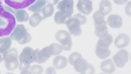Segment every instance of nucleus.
I'll use <instances>...</instances> for the list:
<instances>
[{"mask_svg": "<svg viewBox=\"0 0 131 74\" xmlns=\"http://www.w3.org/2000/svg\"><path fill=\"white\" fill-rule=\"evenodd\" d=\"M46 3L45 0H37L34 4L29 6L28 10L33 12H41L42 8Z\"/></svg>", "mask_w": 131, "mask_h": 74, "instance_id": "24", "label": "nucleus"}, {"mask_svg": "<svg viewBox=\"0 0 131 74\" xmlns=\"http://www.w3.org/2000/svg\"><path fill=\"white\" fill-rule=\"evenodd\" d=\"M100 67L103 72L108 73H112L115 70V67L112 60L110 58L102 61Z\"/></svg>", "mask_w": 131, "mask_h": 74, "instance_id": "16", "label": "nucleus"}, {"mask_svg": "<svg viewBox=\"0 0 131 74\" xmlns=\"http://www.w3.org/2000/svg\"><path fill=\"white\" fill-rule=\"evenodd\" d=\"M69 63L73 66L75 70L81 74H94L95 69L93 66L89 63L87 61L82 58L81 54L75 52L69 57Z\"/></svg>", "mask_w": 131, "mask_h": 74, "instance_id": "1", "label": "nucleus"}, {"mask_svg": "<svg viewBox=\"0 0 131 74\" xmlns=\"http://www.w3.org/2000/svg\"><path fill=\"white\" fill-rule=\"evenodd\" d=\"M59 0H46L47 3L53 5H55L58 2Z\"/></svg>", "mask_w": 131, "mask_h": 74, "instance_id": "31", "label": "nucleus"}, {"mask_svg": "<svg viewBox=\"0 0 131 74\" xmlns=\"http://www.w3.org/2000/svg\"><path fill=\"white\" fill-rule=\"evenodd\" d=\"M18 52L16 49L12 48L7 50L3 54V60L5 61V66L8 70L13 71L18 67Z\"/></svg>", "mask_w": 131, "mask_h": 74, "instance_id": "7", "label": "nucleus"}, {"mask_svg": "<svg viewBox=\"0 0 131 74\" xmlns=\"http://www.w3.org/2000/svg\"><path fill=\"white\" fill-rule=\"evenodd\" d=\"M94 32L95 35L100 38H103L106 36L108 34L106 23L95 26Z\"/></svg>", "mask_w": 131, "mask_h": 74, "instance_id": "20", "label": "nucleus"}, {"mask_svg": "<svg viewBox=\"0 0 131 74\" xmlns=\"http://www.w3.org/2000/svg\"><path fill=\"white\" fill-rule=\"evenodd\" d=\"M93 18L94 22V24L95 26L106 23V21L104 20V16L101 14L98 10L94 13L93 15Z\"/></svg>", "mask_w": 131, "mask_h": 74, "instance_id": "28", "label": "nucleus"}, {"mask_svg": "<svg viewBox=\"0 0 131 74\" xmlns=\"http://www.w3.org/2000/svg\"><path fill=\"white\" fill-rule=\"evenodd\" d=\"M30 68V72L31 73L40 74L43 71L42 67L39 65H34L31 66Z\"/></svg>", "mask_w": 131, "mask_h": 74, "instance_id": "29", "label": "nucleus"}, {"mask_svg": "<svg viewBox=\"0 0 131 74\" xmlns=\"http://www.w3.org/2000/svg\"><path fill=\"white\" fill-rule=\"evenodd\" d=\"M3 61V59L2 56L0 55V63L2 62Z\"/></svg>", "mask_w": 131, "mask_h": 74, "instance_id": "32", "label": "nucleus"}, {"mask_svg": "<svg viewBox=\"0 0 131 74\" xmlns=\"http://www.w3.org/2000/svg\"><path fill=\"white\" fill-rule=\"evenodd\" d=\"M15 15L17 21L18 22H26L29 18L27 12L23 10H17L15 13Z\"/></svg>", "mask_w": 131, "mask_h": 74, "instance_id": "23", "label": "nucleus"}, {"mask_svg": "<svg viewBox=\"0 0 131 74\" xmlns=\"http://www.w3.org/2000/svg\"><path fill=\"white\" fill-rule=\"evenodd\" d=\"M54 10V7L51 4H48L44 6L41 10L43 14L42 20L51 16L53 13Z\"/></svg>", "mask_w": 131, "mask_h": 74, "instance_id": "25", "label": "nucleus"}, {"mask_svg": "<svg viewBox=\"0 0 131 74\" xmlns=\"http://www.w3.org/2000/svg\"><path fill=\"white\" fill-rule=\"evenodd\" d=\"M73 0H62L58 3L57 8L60 11L68 12L73 14Z\"/></svg>", "mask_w": 131, "mask_h": 74, "instance_id": "14", "label": "nucleus"}, {"mask_svg": "<svg viewBox=\"0 0 131 74\" xmlns=\"http://www.w3.org/2000/svg\"><path fill=\"white\" fill-rule=\"evenodd\" d=\"M42 20V17L38 12L33 14L30 16L29 24L31 26L35 27L37 26Z\"/></svg>", "mask_w": 131, "mask_h": 74, "instance_id": "26", "label": "nucleus"}, {"mask_svg": "<svg viewBox=\"0 0 131 74\" xmlns=\"http://www.w3.org/2000/svg\"><path fill=\"white\" fill-rule=\"evenodd\" d=\"M87 20V18L85 16L79 13L68 19L66 24L71 34L75 36H79L82 32L80 25L85 24Z\"/></svg>", "mask_w": 131, "mask_h": 74, "instance_id": "3", "label": "nucleus"}, {"mask_svg": "<svg viewBox=\"0 0 131 74\" xmlns=\"http://www.w3.org/2000/svg\"><path fill=\"white\" fill-rule=\"evenodd\" d=\"M15 25L14 16L0 5V37L9 34Z\"/></svg>", "mask_w": 131, "mask_h": 74, "instance_id": "2", "label": "nucleus"}, {"mask_svg": "<svg viewBox=\"0 0 131 74\" xmlns=\"http://www.w3.org/2000/svg\"><path fill=\"white\" fill-rule=\"evenodd\" d=\"M55 37L61 43L64 50L69 51L70 50L72 42L71 36L67 31L64 30H60L56 33Z\"/></svg>", "mask_w": 131, "mask_h": 74, "instance_id": "8", "label": "nucleus"}, {"mask_svg": "<svg viewBox=\"0 0 131 74\" xmlns=\"http://www.w3.org/2000/svg\"><path fill=\"white\" fill-rule=\"evenodd\" d=\"M36 54V62L40 64L46 62L51 56L48 51L47 47L39 50L38 49L34 50Z\"/></svg>", "mask_w": 131, "mask_h": 74, "instance_id": "12", "label": "nucleus"}, {"mask_svg": "<svg viewBox=\"0 0 131 74\" xmlns=\"http://www.w3.org/2000/svg\"><path fill=\"white\" fill-rule=\"evenodd\" d=\"M12 43L11 39L8 37H5L0 39V53H3L10 47Z\"/></svg>", "mask_w": 131, "mask_h": 74, "instance_id": "21", "label": "nucleus"}, {"mask_svg": "<svg viewBox=\"0 0 131 74\" xmlns=\"http://www.w3.org/2000/svg\"><path fill=\"white\" fill-rule=\"evenodd\" d=\"M77 7L81 13L89 15L93 10L92 3L89 0H78Z\"/></svg>", "mask_w": 131, "mask_h": 74, "instance_id": "10", "label": "nucleus"}, {"mask_svg": "<svg viewBox=\"0 0 131 74\" xmlns=\"http://www.w3.org/2000/svg\"><path fill=\"white\" fill-rule=\"evenodd\" d=\"M95 53L99 58L103 59L109 57L111 52L109 47H103L96 44Z\"/></svg>", "mask_w": 131, "mask_h": 74, "instance_id": "17", "label": "nucleus"}, {"mask_svg": "<svg viewBox=\"0 0 131 74\" xmlns=\"http://www.w3.org/2000/svg\"><path fill=\"white\" fill-rule=\"evenodd\" d=\"M72 14L68 12L59 11L57 12L54 16L55 22L59 24H66L67 20L72 17Z\"/></svg>", "mask_w": 131, "mask_h": 74, "instance_id": "13", "label": "nucleus"}, {"mask_svg": "<svg viewBox=\"0 0 131 74\" xmlns=\"http://www.w3.org/2000/svg\"><path fill=\"white\" fill-rule=\"evenodd\" d=\"M48 51L50 55L56 56L60 54L63 49L62 46L57 43H53L47 46Z\"/></svg>", "mask_w": 131, "mask_h": 74, "instance_id": "22", "label": "nucleus"}, {"mask_svg": "<svg viewBox=\"0 0 131 74\" xmlns=\"http://www.w3.org/2000/svg\"><path fill=\"white\" fill-rule=\"evenodd\" d=\"M130 42L129 36L123 33L119 34L116 38L114 41V44L116 47L121 49L127 46Z\"/></svg>", "mask_w": 131, "mask_h": 74, "instance_id": "11", "label": "nucleus"}, {"mask_svg": "<svg viewBox=\"0 0 131 74\" xmlns=\"http://www.w3.org/2000/svg\"></svg>", "mask_w": 131, "mask_h": 74, "instance_id": "33", "label": "nucleus"}, {"mask_svg": "<svg viewBox=\"0 0 131 74\" xmlns=\"http://www.w3.org/2000/svg\"><path fill=\"white\" fill-rule=\"evenodd\" d=\"M107 21L109 26L113 28H119L122 25V18L117 15H110L108 17Z\"/></svg>", "mask_w": 131, "mask_h": 74, "instance_id": "15", "label": "nucleus"}, {"mask_svg": "<svg viewBox=\"0 0 131 74\" xmlns=\"http://www.w3.org/2000/svg\"><path fill=\"white\" fill-rule=\"evenodd\" d=\"M67 58L61 55L56 57L53 60V65L54 68L57 69H61L65 68L68 64Z\"/></svg>", "mask_w": 131, "mask_h": 74, "instance_id": "18", "label": "nucleus"}, {"mask_svg": "<svg viewBox=\"0 0 131 74\" xmlns=\"http://www.w3.org/2000/svg\"><path fill=\"white\" fill-rule=\"evenodd\" d=\"M10 36L12 39L17 41L21 44L29 42L32 39L31 35L27 31L24 25L22 24H17Z\"/></svg>", "mask_w": 131, "mask_h": 74, "instance_id": "6", "label": "nucleus"}, {"mask_svg": "<svg viewBox=\"0 0 131 74\" xmlns=\"http://www.w3.org/2000/svg\"><path fill=\"white\" fill-rule=\"evenodd\" d=\"M35 0H0V5L6 11L15 14L17 11L26 7Z\"/></svg>", "mask_w": 131, "mask_h": 74, "instance_id": "5", "label": "nucleus"}, {"mask_svg": "<svg viewBox=\"0 0 131 74\" xmlns=\"http://www.w3.org/2000/svg\"><path fill=\"white\" fill-rule=\"evenodd\" d=\"M19 70L21 71L28 70L30 68L31 63L36 61V52L30 47H25L19 55Z\"/></svg>", "mask_w": 131, "mask_h": 74, "instance_id": "4", "label": "nucleus"}, {"mask_svg": "<svg viewBox=\"0 0 131 74\" xmlns=\"http://www.w3.org/2000/svg\"><path fill=\"white\" fill-rule=\"evenodd\" d=\"M112 4L108 0H102L99 4L100 12L104 16L107 15L112 10Z\"/></svg>", "mask_w": 131, "mask_h": 74, "instance_id": "19", "label": "nucleus"}, {"mask_svg": "<svg viewBox=\"0 0 131 74\" xmlns=\"http://www.w3.org/2000/svg\"><path fill=\"white\" fill-rule=\"evenodd\" d=\"M113 38L110 34H108L106 36L103 38H100L97 43L98 45L103 47H108L112 43Z\"/></svg>", "mask_w": 131, "mask_h": 74, "instance_id": "27", "label": "nucleus"}, {"mask_svg": "<svg viewBox=\"0 0 131 74\" xmlns=\"http://www.w3.org/2000/svg\"><path fill=\"white\" fill-rule=\"evenodd\" d=\"M128 0H113L114 2L118 5H122L125 3Z\"/></svg>", "mask_w": 131, "mask_h": 74, "instance_id": "30", "label": "nucleus"}, {"mask_svg": "<svg viewBox=\"0 0 131 74\" xmlns=\"http://www.w3.org/2000/svg\"><path fill=\"white\" fill-rule=\"evenodd\" d=\"M129 58L128 52L124 49L118 51L113 57V61L116 66L120 68L123 67L127 62Z\"/></svg>", "mask_w": 131, "mask_h": 74, "instance_id": "9", "label": "nucleus"}]
</instances>
